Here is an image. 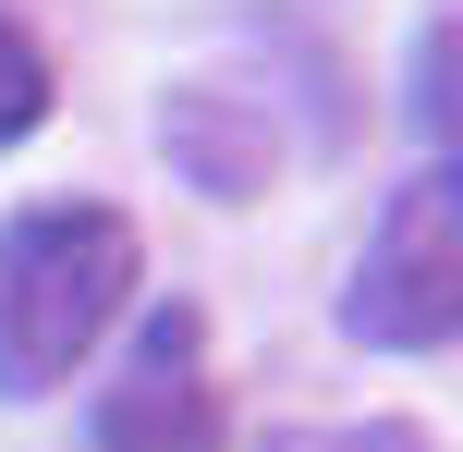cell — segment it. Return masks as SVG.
Listing matches in <instances>:
<instances>
[{
	"instance_id": "277c9868",
	"label": "cell",
	"mask_w": 463,
	"mask_h": 452,
	"mask_svg": "<svg viewBox=\"0 0 463 452\" xmlns=\"http://www.w3.org/2000/svg\"><path fill=\"white\" fill-rule=\"evenodd\" d=\"M415 111H427V135H439V159H463V13L427 24V49H415Z\"/></svg>"
},
{
	"instance_id": "5b68a950",
	"label": "cell",
	"mask_w": 463,
	"mask_h": 452,
	"mask_svg": "<svg viewBox=\"0 0 463 452\" xmlns=\"http://www.w3.org/2000/svg\"><path fill=\"white\" fill-rule=\"evenodd\" d=\"M49 122V49L13 24V0H0V147H24Z\"/></svg>"
},
{
	"instance_id": "7a4b0ae2",
	"label": "cell",
	"mask_w": 463,
	"mask_h": 452,
	"mask_svg": "<svg viewBox=\"0 0 463 452\" xmlns=\"http://www.w3.org/2000/svg\"><path fill=\"white\" fill-rule=\"evenodd\" d=\"M342 331L378 342V355H439V342H463V159L415 171L378 208L366 257L342 282Z\"/></svg>"
},
{
	"instance_id": "8992f818",
	"label": "cell",
	"mask_w": 463,
	"mask_h": 452,
	"mask_svg": "<svg viewBox=\"0 0 463 452\" xmlns=\"http://www.w3.org/2000/svg\"><path fill=\"white\" fill-rule=\"evenodd\" d=\"M269 452H415V428H329V440H269Z\"/></svg>"
},
{
	"instance_id": "3957f363",
	"label": "cell",
	"mask_w": 463,
	"mask_h": 452,
	"mask_svg": "<svg viewBox=\"0 0 463 452\" xmlns=\"http://www.w3.org/2000/svg\"><path fill=\"white\" fill-rule=\"evenodd\" d=\"M98 452H220V391H208V318L171 293L135 318V355L98 391Z\"/></svg>"
},
{
	"instance_id": "6da1fadb",
	"label": "cell",
	"mask_w": 463,
	"mask_h": 452,
	"mask_svg": "<svg viewBox=\"0 0 463 452\" xmlns=\"http://www.w3.org/2000/svg\"><path fill=\"white\" fill-rule=\"evenodd\" d=\"M135 220L98 208V196H49V208H13L0 220V391L37 404L61 391L73 367L110 342V318L135 306Z\"/></svg>"
}]
</instances>
